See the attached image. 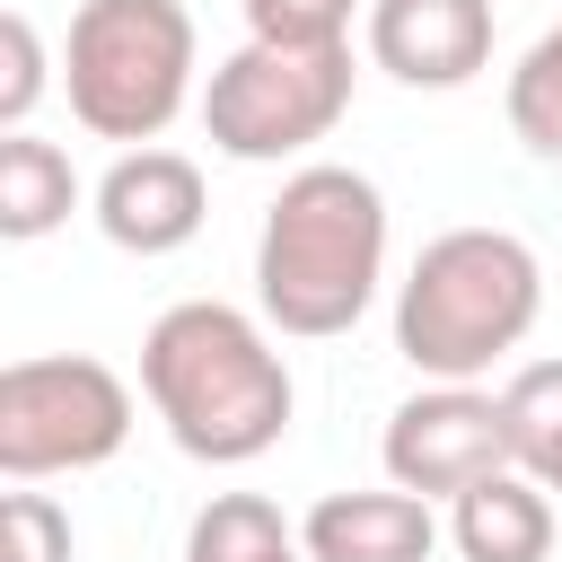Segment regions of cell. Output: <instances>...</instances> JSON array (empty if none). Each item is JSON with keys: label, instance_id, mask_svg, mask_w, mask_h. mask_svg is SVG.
<instances>
[{"label": "cell", "instance_id": "1", "mask_svg": "<svg viewBox=\"0 0 562 562\" xmlns=\"http://www.w3.org/2000/svg\"><path fill=\"white\" fill-rule=\"evenodd\" d=\"M140 395L167 422V439L202 465H255L263 448H281L299 413L290 360L228 299H176L140 334Z\"/></svg>", "mask_w": 562, "mask_h": 562}, {"label": "cell", "instance_id": "2", "mask_svg": "<svg viewBox=\"0 0 562 562\" xmlns=\"http://www.w3.org/2000/svg\"><path fill=\"white\" fill-rule=\"evenodd\" d=\"M386 281V193L360 167H299L281 176L263 237H255V307L290 342L351 334Z\"/></svg>", "mask_w": 562, "mask_h": 562}, {"label": "cell", "instance_id": "3", "mask_svg": "<svg viewBox=\"0 0 562 562\" xmlns=\"http://www.w3.org/2000/svg\"><path fill=\"white\" fill-rule=\"evenodd\" d=\"M544 316V263L518 228H439L395 281V351L422 378H483Z\"/></svg>", "mask_w": 562, "mask_h": 562}, {"label": "cell", "instance_id": "4", "mask_svg": "<svg viewBox=\"0 0 562 562\" xmlns=\"http://www.w3.org/2000/svg\"><path fill=\"white\" fill-rule=\"evenodd\" d=\"M193 61H202V35L184 0H79L61 35V88L79 132L123 149H149L184 114Z\"/></svg>", "mask_w": 562, "mask_h": 562}, {"label": "cell", "instance_id": "5", "mask_svg": "<svg viewBox=\"0 0 562 562\" xmlns=\"http://www.w3.org/2000/svg\"><path fill=\"white\" fill-rule=\"evenodd\" d=\"M351 114V44H237L202 88V132L237 167H281Z\"/></svg>", "mask_w": 562, "mask_h": 562}, {"label": "cell", "instance_id": "6", "mask_svg": "<svg viewBox=\"0 0 562 562\" xmlns=\"http://www.w3.org/2000/svg\"><path fill=\"white\" fill-rule=\"evenodd\" d=\"M132 439V386L88 360V351H35L0 369V474L44 483V474H88L123 457Z\"/></svg>", "mask_w": 562, "mask_h": 562}, {"label": "cell", "instance_id": "7", "mask_svg": "<svg viewBox=\"0 0 562 562\" xmlns=\"http://www.w3.org/2000/svg\"><path fill=\"white\" fill-rule=\"evenodd\" d=\"M378 457H386V483H404V492H422V501H457V492H474L483 474L518 465V457H509L501 395H483L474 378H465V386H457V378H430L422 395H404V404L386 413Z\"/></svg>", "mask_w": 562, "mask_h": 562}, {"label": "cell", "instance_id": "8", "mask_svg": "<svg viewBox=\"0 0 562 562\" xmlns=\"http://www.w3.org/2000/svg\"><path fill=\"white\" fill-rule=\"evenodd\" d=\"M97 228H105V246H123V255H176V246H193L202 237V211H211V193H202V167L184 158V149H123L105 176H97Z\"/></svg>", "mask_w": 562, "mask_h": 562}, {"label": "cell", "instance_id": "9", "mask_svg": "<svg viewBox=\"0 0 562 562\" xmlns=\"http://www.w3.org/2000/svg\"><path fill=\"white\" fill-rule=\"evenodd\" d=\"M369 61L404 88H465L492 61V0H369Z\"/></svg>", "mask_w": 562, "mask_h": 562}, {"label": "cell", "instance_id": "10", "mask_svg": "<svg viewBox=\"0 0 562 562\" xmlns=\"http://www.w3.org/2000/svg\"><path fill=\"white\" fill-rule=\"evenodd\" d=\"M299 544H307V562H430L439 518L404 483H386V492H325L299 518Z\"/></svg>", "mask_w": 562, "mask_h": 562}, {"label": "cell", "instance_id": "11", "mask_svg": "<svg viewBox=\"0 0 562 562\" xmlns=\"http://www.w3.org/2000/svg\"><path fill=\"white\" fill-rule=\"evenodd\" d=\"M448 544L465 562H544L553 553V492L527 465H501L448 501Z\"/></svg>", "mask_w": 562, "mask_h": 562}, {"label": "cell", "instance_id": "12", "mask_svg": "<svg viewBox=\"0 0 562 562\" xmlns=\"http://www.w3.org/2000/svg\"><path fill=\"white\" fill-rule=\"evenodd\" d=\"M70 211H79L70 149H53V140H35V132H0V237H9V246H35V237H53Z\"/></svg>", "mask_w": 562, "mask_h": 562}, {"label": "cell", "instance_id": "13", "mask_svg": "<svg viewBox=\"0 0 562 562\" xmlns=\"http://www.w3.org/2000/svg\"><path fill=\"white\" fill-rule=\"evenodd\" d=\"M184 562H307V544L263 492H211L184 527Z\"/></svg>", "mask_w": 562, "mask_h": 562}, {"label": "cell", "instance_id": "14", "mask_svg": "<svg viewBox=\"0 0 562 562\" xmlns=\"http://www.w3.org/2000/svg\"><path fill=\"white\" fill-rule=\"evenodd\" d=\"M509 132L536 158H562V18L527 44V61L509 70Z\"/></svg>", "mask_w": 562, "mask_h": 562}, {"label": "cell", "instance_id": "15", "mask_svg": "<svg viewBox=\"0 0 562 562\" xmlns=\"http://www.w3.org/2000/svg\"><path fill=\"white\" fill-rule=\"evenodd\" d=\"M255 44H351L360 0H237Z\"/></svg>", "mask_w": 562, "mask_h": 562}, {"label": "cell", "instance_id": "16", "mask_svg": "<svg viewBox=\"0 0 562 562\" xmlns=\"http://www.w3.org/2000/svg\"><path fill=\"white\" fill-rule=\"evenodd\" d=\"M0 562H70V509L18 483L0 501Z\"/></svg>", "mask_w": 562, "mask_h": 562}, {"label": "cell", "instance_id": "17", "mask_svg": "<svg viewBox=\"0 0 562 562\" xmlns=\"http://www.w3.org/2000/svg\"><path fill=\"white\" fill-rule=\"evenodd\" d=\"M35 97H44V35L26 9H9L0 18V132H26Z\"/></svg>", "mask_w": 562, "mask_h": 562}, {"label": "cell", "instance_id": "18", "mask_svg": "<svg viewBox=\"0 0 562 562\" xmlns=\"http://www.w3.org/2000/svg\"><path fill=\"white\" fill-rule=\"evenodd\" d=\"M518 465H527V474H536L544 492H562V430H553V439H536V448H527Z\"/></svg>", "mask_w": 562, "mask_h": 562}]
</instances>
